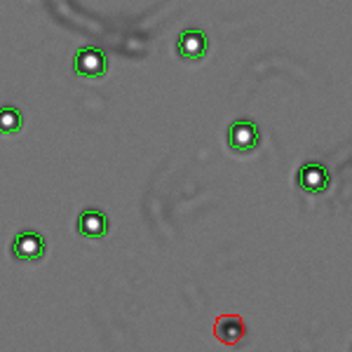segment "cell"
Instances as JSON below:
<instances>
[{
    "label": "cell",
    "mask_w": 352,
    "mask_h": 352,
    "mask_svg": "<svg viewBox=\"0 0 352 352\" xmlns=\"http://www.w3.org/2000/svg\"><path fill=\"white\" fill-rule=\"evenodd\" d=\"M261 132L252 120H235L228 129V144L232 151L237 153H249L258 146Z\"/></svg>",
    "instance_id": "1"
},
{
    "label": "cell",
    "mask_w": 352,
    "mask_h": 352,
    "mask_svg": "<svg viewBox=\"0 0 352 352\" xmlns=\"http://www.w3.org/2000/svg\"><path fill=\"white\" fill-rule=\"evenodd\" d=\"M12 256L16 261H41L45 256V240L38 232H19L12 242Z\"/></svg>",
    "instance_id": "2"
},
{
    "label": "cell",
    "mask_w": 352,
    "mask_h": 352,
    "mask_svg": "<svg viewBox=\"0 0 352 352\" xmlns=\"http://www.w3.org/2000/svg\"><path fill=\"white\" fill-rule=\"evenodd\" d=\"M176 52L186 61H200L202 56L207 54V38H204V33L197 31V28H188V31L181 33L179 41H176Z\"/></svg>",
    "instance_id": "3"
},
{
    "label": "cell",
    "mask_w": 352,
    "mask_h": 352,
    "mask_svg": "<svg viewBox=\"0 0 352 352\" xmlns=\"http://www.w3.org/2000/svg\"><path fill=\"white\" fill-rule=\"evenodd\" d=\"M106 54L96 47H82L76 54V73L82 78H101L106 73Z\"/></svg>",
    "instance_id": "4"
},
{
    "label": "cell",
    "mask_w": 352,
    "mask_h": 352,
    "mask_svg": "<svg viewBox=\"0 0 352 352\" xmlns=\"http://www.w3.org/2000/svg\"><path fill=\"white\" fill-rule=\"evenodd\" d=\"M78 232L89 240H99L109 232V217L99 209H85L78 217Z\"/></svg>",
    "instance_id": "5"
},
{
    "label": "cell",
    "mask_w": 352,
    "mask_h": 352,
    "mask_svg": "<svg viewBox=\"0 0 352 352\" xmlns=\"http://www.w3.org/2000/svg\"><path fill=\"white\" fill-rule=\"evenodd\" d=\"M298 186L308 192H322L329 186V174L322 164H305L303 169L298 172Z\"/></svg>",
    "instance_id": "6"
},
{
    "label": "cell",
    "mask_w": 352,
    "mask_h": 352,
    "mask_svg": "<svg viewBox=\"0 0 352 352\" xmlns=\"http://www.w3.org/2000/svg\"><path fill=\"white\" fill-rule=\"evenodd\" d=\"M217 333H219L221 340H226V343H235V340L244 333V327L237 317H226V320L219 322Z\"/></svg>",
    "instance_id": "7"
},
{
    "label": "cell",
    "mask_w": 352,
    "mask_h": 352,
    "mask_svg": "<svg viewBox=\"0 0 352 352\" xmlns=\"http://www.w3.org/2000/svg\"><path fill=\"white\" fill-rule=\"evenodd\" d=\"M21 129V113L14 106L0 109V134H14Z\"/></svg>",
    "instance_id": "8"
}]
</instances>
